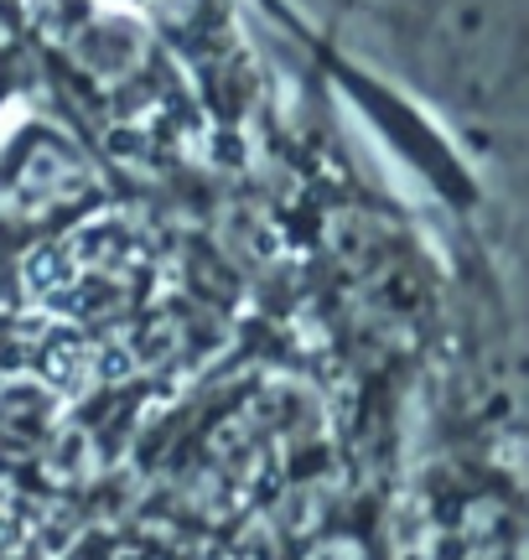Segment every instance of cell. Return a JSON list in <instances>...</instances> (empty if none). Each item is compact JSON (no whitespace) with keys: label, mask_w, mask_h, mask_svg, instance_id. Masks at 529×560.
I'll return each mask as SVG.
<instances>
[{"label":"cell","mask_w":529,"mask_h":560,"mask_svg":"<svg viewBox=\"0 0 529 560\" xmlns=\"http://www.w3.org/2000/svg\"><path fill=\"white\" fill-rule=\"evenodd\" d=\"M311 560H353V545H327L322 556H311Z\"/></svg>","instance_id":"obj_2"},{"label":"cell","mask_w":529,"mask_h":560,"mask_svg":"<svg viewBox=\"0 0 529 560\" xmlns=\"http://www.w3.org/2000/svg\"><path fill=\"white\" fill-rule=\"evenodd\" d=\"M498 389L509 410L529 425V317L509 332V348H504V374H498Z\"/></svg>","instance_id":"obj_1"}]
</instances>
